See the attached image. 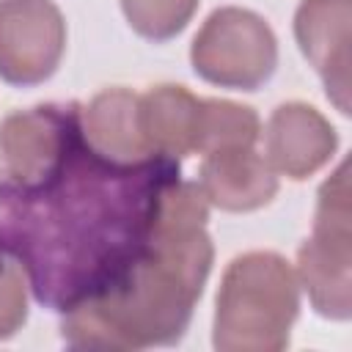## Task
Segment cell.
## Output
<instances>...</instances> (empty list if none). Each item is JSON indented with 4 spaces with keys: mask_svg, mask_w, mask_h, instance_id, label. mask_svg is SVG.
Returning a JSON list of instances; mask_svg holds the SVG:
<instances>
[{
    "mask_svg": "<svg viewBox=\"0 0 352 352\" xmlns=\"http://www.w3.org/2000/svg\"><path fill=\"white\" fill-rule=\"evenodd\" d=\"M179 176V160L116 162L80 135L44 179L25 187L0 179V250L38 305L66 314L132 272Z\"/></svg>",
    "mask_w": 352,
    "mask_h": 352,
    "instance_id": "cell-1",
    "label": "cell"
},
{
    "mask_svg": "<svg viewBox=\"0 0 352 352\" xmlns=\"http://www.w3.org/2000/svg\"><path fill=\"white\" fill-rule=\"evenodd\" d=\"M206 220L209 201L198 182L179 176L162 195L143 258L118 286L63 314V344L110 352L179 344L214 261Z\"/></svg>",
    "mask_w": 352,
    "mask_h": 352,
    "instance_id": "cell-2",
    "label": "cell"
},
{
    "mask_svg": "<svg viewBox=\"0 0 352 352\" xmlns=\"http://www.w3.org/2000/svg\"><path fill=\"white\" fill-rule=\"evenodd\" d=\"M300 316V280L272 250H248L226 267L214 297L217 352H280Z\"/></svg>",
    "mask_w": 352,
    "mask_h": 352,
    "instance_id": "cell-3",
    "label": "cell"
},
{
    "mask_svg": "<svg viewBox=\"0 0 352 352\" xmlns=\"http://www.w3.org/2000/svg\"><path fill=\"white\" fill-rule=\"evenodd\" d=\"M297 280L311 308L330 322L352 316V209L346 162L322 184L316 195L314 231L297 248Z\"/></svg>",
    "mask_w": 352,
    "mask_h": 352,
    "instance_id": "cell-4",
    "label": "cell"
},
{
    "mask_svg": "<svg viewBox=\"0 0 352 352\" xmlns=\"http://www.w3.org/2000/svg\"><path fill=\"white\" fill-rule=\"evenodd\" d=\"M192 72L217 88L258 91L278 69V38L250 8H214L190 44Z\"/></svg>",
    "mask_w": 352,
    "mask_h": 352,
    "instance_id": "cell-5",
    "label": "cell"
},
{
    "mask_svg": "<svg viewBox=\"0 0 352 352\" xmlns=\"http://www.w3.org/2000/svg\"><path fill=\"white\" fill-rule=\"evenodd\" d=\"M82 135L80 102H47L14 110L0 121V165L11 184H33L44 179Z\"/></svg>",
    "mask_w": 352,
    "mask_h": 352,
    "instance_id": "cell-6",
    "label": "cell"
},
{
    "mask_svg": "<svg viewBox=\"0 0 352 352\" xmlns=\"http://www.w3.org/2000/svg\"><path fill=\"white\" fill-rule=\"evenodd\" d=\"M66 52V19L52 0H0V80L47 82Z\"/></svg>",
    "mask_w": 352,
    "mask_h": 352,
    "instance_id": "cell-7",
    "label": "cell"
},
{
    "mask_svg": "<svg viewBox=\"0 0 352 352\" xmlns=\"http://www.w3.org/2000/svg\"><path fill=\"white\" fill-rule=\"evenodd\" d=\"M294 38L302 58L322 77L327 99L341 116H349L352 0H300Z\"/></svg>",
    "mask_w": 352,
    "mask_h": 352,
    "instance_id": "cell-8",
    "label": "cell"
},
{
    "mask_svg": "<svg viewBox=\"0 0 352 352\" xmlns=\"http://www.w3.org/2000/svg\"><path fill=\"white\" fill-rule=\"evenodd\" d=\"M264 146L267 162L278 176L305 182L333 160L338 151V132L314 104L283 102L267 121Z\"/></svg>",
    "mask_w": 352,
    "mask_h": 352,
    "instance_id": "cell-9",
    "label": "cell"
},
{
    "mask_svg": "<svg viewBox=\"0 0 352 352\" xmlns=\"http://www.w3.org/2000/svg\"><path fill=\"white\" fill-rule=\"evenodd\" d=\"M198 187L220 212H256L278 195V173L256 148H226L204 154Z\"/></svg>",
    "mask_w": 352,
    "mask_h": 352,
    "instance_id": "cell-10",
    "label": "cell"
},
{
    "mask_svg": "<svg viewBox=\"0 0 352 352\" xmlns=\"http://www.w3.org/2000/svg\"><path fill=\"white\" fill-rule=\"evenodd\" d=\"M198 116L201 96L190 94L184 85L162 82L138 94V124L146 146L170 160H184L195 154L198 143Z\"/></svg>",
    "mask_w": 352,
    "mask_h": 352,
    "instance_id": "cell-11",
    "label": "cell"
},
{
    "mask_svg": "<svg viewBox=\"0 0 352 352\" xmlns=\"http://www.w3.org/2000/svg\"><path fill=\"white\" fill-rule=\"evenodd\" d=\"M82 135L94 151L116 162H143L154 154L138 124V94L129 88H104L82 104Z\"/></svg>",
    "mask_w": 352,
    "mask_h": 352,
    "instance_id": "cell-12",
    "label": "cell"
},
{
    "mask_svg": "<svg viewBox=\"0 0 352 352\" xmlns=\"http://www.w3.org/2000/svg\"><path fill=\"white\" fill-rule=\"evenodd\" d=\"M258 138H261V121L250 104H239L231 99H201L195 154L253 148Z\"/></svg>",
    "mask_w": 352,
    "mask_h": 352,
    "instance_id": "cell-13",
    "label": "cell"
},
{
    "mask_svg": "<svg viewBox=\"0 0 352 352\" xmlns=\"http://www.w3.org/2000/svg\"><path fill=\"white\" fill-rule=\"evenodd\" d=\"M201 0H121L129 28L154 44L176 38L195 16Z\"/></svg>",
    "mask_w": 352,
    "mask_h": 352,
    "instance_id": "cell-14",
    "label": "cell"
},
{
    "mask_svg": "<svg viewBox=\"0 0 352 352\" xmlns=\"http://www.w3.org/2000/svg\"><path fill=\"white\" fill-rule=\"evenodd\" d=\"M28 322V280L16 261L0 270V341L16 336Z\"/></svg>",
    "mask_w": 352,
    "mask_h": 352,
    "instance_id": "cell-15",
    "label": "cell"
},
{
    "mask_svg": "<svg viewBox=\"0 0 352 352\" xmlns=\"http://www.w3.org/2000/svg\"><path fill=\"white\" fill-rule=\"evenodd\" d=\"M6 261H8V256H6V253H3V250H0V270H3V267H6Z\"/></svg>",
    "mask_w": 352,
    "mask_h": 352,
    "instance_id": "cell-16",
    "label": "cell"
}]
</instances>
